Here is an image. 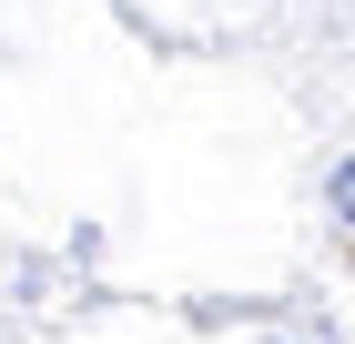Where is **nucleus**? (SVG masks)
Returning <instances> with one entry per match:
<instances>
[{"label":"nucleus","mask_w":355,"mask_h":344,"mask_svg":"<svg viewBox=\"0 0 355 344\" xmlns=\"http://www.w3.org/2000/svg\"><path fill=\"white\" fill-rule=\"evenodd\" d=\"M355 212V162H325V223H345Z\"/></svg>","instance_id":"nucleus-1"}]
</instances>
